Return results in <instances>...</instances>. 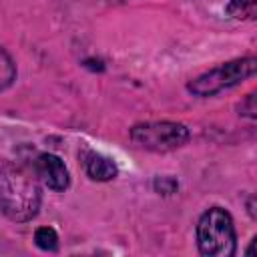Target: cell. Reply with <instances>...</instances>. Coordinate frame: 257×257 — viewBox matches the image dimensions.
Here are the masks:
<instances>
[{
  "label": "cell",
  "instance_id": "2",
  "mask_svg": "<svg viewBox=\"0 0 257 257\" xmlns=\"http://www.w3.org/2000/svg\"><path fill=\"white\" fill-rule=\"evenodd\" d=\"M197 249L205 257H233L237 253V231L227 209L215 205L201 213L195 227Z\"/></svg>",
  "mask_w": 257,
  "mask_h": 257
},
{
  "label": "cell",
  "instance_id": "3",
  "mask_svg": "<svg viewBox=\"0 0 257 257\" xmlns=\"http://www.w3.org/2000/svg\"><path fill=\"white\" fill-rule=\"evenodd\" d=\"M257 70V58L255 56H243V58H233L227 60L199 76L187 82V90L193 96L207 98L215 96L227 88H233L245 80H249Z\"/></svg>",
  "mask_w": 257,
  "mask_h": 257
},
{
  "label": "cell",
  "instance_id": "9",
  "mask_svg": "<svg viewBox=\"0 0 257 257\" xmlns=\"http://www.w3.org/2000/svg\"><path fill=\"white\" fill-rule=\"evenodd\" d=\"M34 243L38 249L54 253L58 251V233L52 227H38L34 231Z\"/></svg>",
  "mask_w": 257,
  "mask_h": 257
},
{
  "label": "cell",
  "instance_id": "7",
  "mask_svg": "<svg viewBox=\"0 0 257 257\" xmlns=\"http://www.w3.org/2000/svg\"><path fill=\"white\" fill-rule=\"evenodd\" d=\"M225 12L235 20H255L257 0H229V4L225 6Z\"/></svg>",
  "mask_w": 257,
  "mask_h": 257
},
{
  "label": "cell",
  "instance_id": "4",
  "mask_svg": "<svg viewBox=\"0 0 257 257\" xmlns=\"http://www.w3.org/2000/svg\"><path fill=\"white\" fill-rule=\"evenodd\" d=\"M128 137L139 149L151 153H171L189 143L191 131L183 122L175 120H147L133 124Z\"/></svg>",
  "mask_w": 257,
  "mask_h": 257
},
{
  "label": "cell",
  "instance_id": "11",
  "mask_svg": "<svg viewBox=\"0 0 257 257\" xmlns=\"http://www.w3.org/2000/svg\"><path fill=\"white\" fill-rule=\"evenodd\" d=\"M155 189L157 191H163V195H171L177 189V181L171 179V177H161V179L155 181Z\"/></svg>",
  "mask_w": 257,
  "mask_h": 257
},
{
  "label": "cell",
  "instance_id": "1",
  "mask_svg": "<svg viewBox=\"0 0 257 257\" xmlns=\"http://www.w3.org/2000/svg\"><path fill=\"white\" fill-rule=\"evenodd\" d=\"M42 205L40 181L32 167L22 163L0 165V213L12 223L32 221Z\"/></svg>",
  "mask_w": 257,
  "mask_h": 257
},
{
  "label": "cell",
  "instance_id": "6",
  "mask_svg": "<svg viewBox=\"0 0 257 257\" xmlns=\"http://www.w3.org/2000/svg\"><path fill=\"white\" fill-rule=\"evenodd\" d=\"M82 165H84V173L90 181H96V183H106V181H112L116 175H118V167L116 163L110 159V157H104L100 153H94V151H86L84 159H82Z\"/></svg>",
  "mask_w": 257,
  "mask_h": 257
},
{
  "label": "cell",
  "instance_id": "10",
  "mask_svg": "<svg viewBox=\"0 0 257 257\" xmlns=\"http://www.w3.org/2000/svg\"><path fill=\"white\" fill-rule=\"evenodd\" d=\"M237 110L241 116L245 118H255V92H249L241 98V102L237 104Z\"/></svg>",
  "mask_w": 257,
  "mask_h": 257
},
{
  "label": "cell",
  "instance_id": "5",
  "mask_svg": "<svg viewBox=\"0 0 257 257\" xmlns=\"http://www.w3.org/2000/svg\"><path fill=\"white\" fill-rule=\"evenodd\" d=\"M32 171L38 181L54 193H64L70 187V173L64 161L54 153H40L32 161Z\"/></svg>",
  "mask_w": 257,
  "mask_h": 257
},
{
  "label": "cell",
  "instance_id": "8",
  "mask_svg": "<svg viewBox=\"0 0 257 257\" xmlns=\"http://www.w3.org/2000/svg\"><path fill=\"white\" fill-rule=\"evenodd\" d=\"M16 74H18V70H16L14 58L6 52V48L0 46V90L10 88L16 80Z\"/></svg>",
  "mask_w": 257,
  "mask_h": 257
}]
</instances>
